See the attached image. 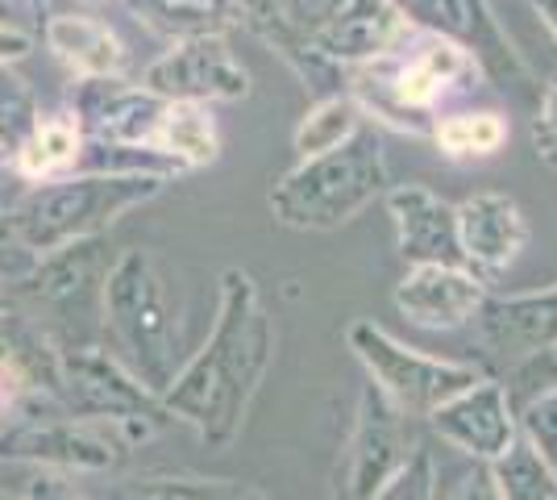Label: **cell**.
Instances as JSON below:
<instances>
[{
  "instance_id": "cell-1",
  "label": "cell",
  "mask_w": 557,
  "mask_h": 500,
  "mask_svg": "<svg viewBox=\"0 0 557 500\" xmlns=\"http://www.w3.org/2000/svg\"><path fill=\"white\" fill-rule=\"evenodd\" d=\"M275 358V326L262 309L255 276L246 267L221 271V301L209 342L175 371L159 392L171 417L200 434V442L221 451L242 434L258 388Z\"/></svg>"
},
{
  "instance_id": "cell-2",
  "label": "cell",
  "mask_w": 557,
  "mask_h": 500,
  "mask_svg": "<svg viewBox=\"0 0 557 500\" xmlns=\"http://www.w3.org/2000/svg\"><path fill=\"white\" fill-rule=\"evenodd\" d=\"M483 80L487 75L479 59L462 42L412 25L395 50L346 68V93L374 125L429 138L433 121L466 100Z\"/></svg>"
},
{
  "instance_id": "cell-3",
  "label": "cell",
  "mask_w": 557,
  "mask_h": 500,
  "mask_svg": "<svg viewBox=\"0 0 557 500\" xmlns=\"http://www.w3.org/2000/svg\"><path fill=\"white\" fill-rule=\"evenodd\" d=\"M100 321L116 358L150 392H163L175 380L184 358V313H180V288L154 251L129 246L109 263L100 292Z\"/></svg>"
},
{
  "instance_id": "cell-4",
  "label": "cell",
  "mask_w": 557,
  "mask_h": 500,
  "mask_svg": "<svg viewBox=\"0 0 557 500\" xmlns=\"http://www.w3.org/2000/svg\"><path fill=\"white\" fill-rule=\"evenodd\" d=\"M387 192V150L371 118L358 134L333 150L308 155L292 171H283L267 196L271 217L287 230H342Z\"/></svg>"
},
{
  "instance_id": "cell-5",
  "label": "cell",
  "mask_w": 557,
  "mask_h": 500,
  "mask_svg": "<svg viewBox=\"0 0 557 500\" xmlns=\"http://www.w3.org/2000/svg\"><path fill=\"white\" fill-rule=\"evenodd\" d=\"M163 188V175H146V171H67L54 180L25 184L13 217L22 242L42 259L71 242L100 239L129 209L154 200Z\"/></svg>"
},
{
  "instance_id": "cell-6",
  "label": "cell",
  "mask_w": 557,
  "mask_h": 500,
  "mask_svg": "<svg viewBox=\"0 0 557 500\" xmlns=\"http://www.w3.org/2000/svg\"><path fill=\"white\" fill-rule=\"evenodd\" d=\"M47 392L59 408L88 417V422L116 426L129 442H146L166 422H175L159 401V392H150L100 342H54Z\"/></svg>"
},
{
  "instance_id": "cell-7",
  "label": "cell",
  "mask_w": 557,
  "mask_h": 500,
  "mask_svg": "<svg viewBox=\"0 0 557 500\" xmlns=\"http://www.w3.org/2000/svg\"><path fill=\"white\" fill-rule=\"evenodd\" d=\"M129 454V438L116 426L75 417L59 408L47 392L17 408L9 426H0V459L4 463H34L42 472L63 476H100L116 472Z\"/></svg>"
},
{
  "instance_id": "cell-8",
  "label": "cell",
  "mask_w": 557,
  "mask_h": 500,
  "mask_svg": "<svg viewBox=\"0 0 557 500\" xmlns=\"http://www.w3.org/2000/svg\"><path fill=\"white\" fill-rule=\"evenodd\" d=\"M346 346L367 367L374 388L412 422H424L449 397H458L474 380H483V371L474 363H454V358H437L417 351V346H404L399 338H392L383 326H374L367 317L349 321Z\"/></svg>"
},
{
  "instance_id": "cell-9",
  "label": "cell",
  "mask_w": 557,
  "mask_h": 500,
  "mask_svg": "<svg viewBox=\"0 0 557 500\" xmlns=\"http://www.w3.org/2000/svg\"><path fill=\"white\" fill-rule=\"evenodd\" d=\"M109 246L100 239L71 242L63 251H50L38 259V267L13 284L34 313H50L54 326L47 333L54 342H96L104 333L100 321V292H104V271H109Z\"/></svg>"
},
{
  "instance_id": "cell-10",
  "label": "cell",
  "mask_w": 557,
  "mask_h": 500,
  "mask_svg": "<svg viewBox=\"0 0 557 500\" xmlns=\"http://www.w3.org/2000/svg\"><path fill=\"white\" fill-rule=\"evenodd\" d=\"M395 9L404 13V22L417 29H433L445 34L454 42H462L491 84H499L504 93H516L520 100L541 96L529 59L516 50V42L508 38V29L495 22V13L487 9V0H392Z\"/></svg>"
},
{
  "instance_id": "cell-11",
  "label": "cell",
  "mask_w": 557,
  "mask_h": 500,
  "mask_svg": "<svg viewBox=\"0 0 557 500\" xmlns=\"http://www.w3.org/2000/svg\"><path fill=\"white\" fill-rule=\"evenodd\" d=\"M417 447L420 442L412 434V417L399 413L374 383H367L358 397L346 451H342L337 472H333V497L329 500H371L408 463V454Z\"/></svg>"
},
{
  "instance_id": "cell-12",
  "label": "cell",
  "mask_w": 557,
  "mask_h": 500,
  "mask_svg": "<svg viewBox=\"0 0 557 500\" xmlns=\"http://www.w3.org/2000/svg\"><path fill=\"white\" fill-rule=\"evenodd\" d=\"M141 84L163 100H191V105H233L250 96V72L230 50L225 34L171 42V50H163L141 72Z\"/></svg>"
},
{
  "instance_id": "cell-13",
  "label": "cell",
  "mask_w": 557,
  "mask_h": 500,
  "mask_svg": "<svg viewBox=\"0 0 557 500\" xmlns=\"http://www.w3.org/2000/svg\"><path fill=\"white\" fill-rule=\"evenodd\" d=\"M166 100L134 84L125 75H92L75 80L71 93V118L79 125L84 143L96 146H129V150H154V134L163 121Z\"/></svg>"
},
{
  "instance_id": "cell-14",
  "label": "cell",
  "mask_w": 557,
  "mask_h": 500,
  "mask_svg": "<svg viewBox=\"0 0 557 500\" xmlns=\"http://www.w3.org/2000/svg\"><path fill=\"white\" fill-rule=\"evenodd\" d=\"M424 426L433 429L442 442H449L454 451L470 454L479 463H495L520 434L508 388H504V380H491V376L474 380L458 397H449L445 405L433 408L424 417Z\"/></svg>"
},
{
  "instance_id": "cell-15",
  "label": "cell",
  "mask_w": 557,
  "mask_h": 500,
  "mask_svg": "<svg viewBox=\"0 0 557 500\" xmlns=\"http://www.w3.org/2000/svg\"><path fill=\"white\" fill-rule=\"evenodd\" d=\"M454 209H458V239H462L466 267L487 284L499 280L529 246L524 209L508 192H474Z\"/></svg>"
},
{
  "instance_id": "cell-16",
  "label": "cell",
  "mask_w": 557,
  "mask_h": 500,
  "mask_svg": "<svg viewBox=\"0 0 557 500\" xmlns=\"http://www.w3.org/2000/svg\"><path fill=\"white\" fill-rule=\"evenodd\" d=\"M387 214L395 225V246L404 263L424 267V263H445V267H466L462 239H458V209L424 184H399L387 188Z\"/></svg>"
},
{
  "instance_id": "cell-17",
  "label": "cell",
  "mask_w": 557,
  "mask_h": 500,
  "mask_svg": "<svg viewBox=\"0 0 557 500\" xmlns=\"http://www.w3.org/2000/svg\"><path fill=\"white\" fill-rule=\"evenodd\" d=\"M483 301L487 280H479L470 267L424 263L395 284V309L420 330H462L474 321Z\"/></svg>"
},
{
  "instance_id": "cell-18",
  "label": "cell",
  "mask_w": 557,
  "mask_h": 500,
  "mask_svg": "<svg viewBox=\"0 0 557 500\" xmlns=\"http://www.w3.org/2000/svg\"><path fill=\"white\" fill-rule=\"evenodd\" d=\"M470 326L479 330V342L487 346V355L511 367L557 338V284L541 288V292H516V296L487 292V301L479 305Z\"/></svg>"
},
{
  "instance_id": "cell-19",
  "label": "cell",
  "mask_w": 557,
  "mask_h": 500,
  "mask_svg": "<svg viewBox=\"0 0 557 500\" xmlns=\"http://www.w3.org/2000/svg\"><path fill=\"white\" fill-rule=\"evenodd\" d=\"M42 42L75 80L129 72L125 42L109 29V22H100L96 13H84V9H54L42 22Z\"/></svg>"
},
{
  "instance_id": "cell-20",
  "label": "cell",
  "mask_w": 557,
  "mask_h": 500,
  "mask_svg": "<svg viewBox=\"0 0 557 500\" xmlns=\"http://www.w3.org/2000/svg\"><path fill=\"white\" fill-rule=\"evenodd\" d=\"M412 25L404 22V13L395 9L392 0H349L342 9V17L329 25L325 34L317 38V50L325 54L333 68H354L395 50L408 38Z\"/></svg>"
},
{
  "instance_id": "cell-21",
  "label": "cell",
  "mask_w": 557,
  "mask_h": 500,
  "mask_svg": "<svg viewBox=\"0 0 557 500\" xmlns=\"http://www.w3.org/2000/svg\"><path fill=\"white\" fill-rule=\"evenodd\" d=\"M88 500H271L246 479H209L191 472H150V476L116 479Z\"/></svg>"
},
{
  "instance_id": "cell-22",
  "label": "cell",
  "mask_w": 557,
  "mask_h": 500,
  "mask_svg": "<svg viewBox=\"0 0 557 500\" xmlns=\"http://www.w3.org/2000/svg\"><path fill=\"white\" fill-rule=\"evenodd\" d=\"M154 150L166 155L180 171H200L221 159V134L212 121L209 105H191V100H166Z\"/></svg>"
},
{
  "instance_id": "cell-23",
  "label": "cell",
  "mask_w": 557,
  "mask_h": 500,
  "mask_svg": "<svg viewBox=\"0 0 557 500\" xmlns=\"http://www.w3.org/2000/svg\"><path fill=\"white\" fill-rule=\"evenodd\" d=\"M79 150H84V134H79V125L71 118V109L67 113H42L38 130L13 155V175L25 180V184L67 175L79 163Z\"/></svg>"
},
{
  "instance_id": "cell-24",
  "label": "cell",
  "mask_w": 557,
  "mask_h": 500,
  "mask_svg": "<svg viewBox=\"0 0 557 500\" xmlns=\"http://www.w3.org/2000/svg\"><path fill=\"white\" fill-rule=\"evenodd\" d=\"M129 13L171 42L230 34L237 25V0H125Z\"/></svg>"
},
{
  "instance_id": "cell-25",
  "label": "cell",
  "mask_w": 557,
  "mask_h": 500,
  "mask_svg": "<svg viewBox=\"0 0 557 500\" xmlns=\"http://www.w3.org/2000/svg\"><path fill=\"white\" fill-rule=\"evenodd\" d=\"M433 146L442 150L445 159H491L508 146V118L495 109H449L433 121Z\"/></svg>"
},
{
  "instance_id": "cell-26",
  "label": "cell",
  "mask_w": 557,
  "mask_h": 500,
  "mask_svg": "<svg viewBox=\"0 0 557 500\" xmlns=\"http://www.w3.org/2000/svg\"><path fill=\"white\" fill-rule=\"evenodd\" d=\"M362 121H367V113L358 109V100L349 93L317 96V100L308 105V113L300 118V125H296L292 146H296L300 159L321 155V150H333V146H342L346 138H354Z\"/></svg>"
},
{
  "instance_id": "cell-27",
  "label": "cell",
  "mask_w": 557,
  "mask_h": 500,
  "mask_svg": "<svg viewBox=\"0 0 557 500\" xmlns=\"http://www.w3.org/2000/svg\"><path fill=\"white\" fill-rule=\"evenodd\" d=\"M491 476L504 500H557V472L516 434L508 451L491 463Z\"/></svg>"
},
{
  "instance_id": "cell-28",
  "label": "cell",
  "mask_w": 557,
  "mask_h": 500,
  "mask_svg": "<svg viewBox=\"0 0 557 500\" xmlns=\"http://www.w3.org/2000/svg\"><path fill=\"white\" fill-rule=\"evenodd\" d=\"M42 121V100L34 84L25 80L13 63H0V143L9 155H17L22 143L38 130Z\"/></svg>"
},
{
  "instance_id": "cell-29",
  "label": "cell",
  "mask_w": 557,
  "mask_h": 500,
  "mask_svg": "<svg viewBox=\"0 0 557 500\" xmlns=\"http://www.w3.org/2000/svg\"><path fill=\"white\" fill-rule=\"evenodd\" d=\"M22 188L25 180H17V175L0 180V284H22L25 276L38 267V255L22 242L17 217H13V205H17Z\"/></svg>"
},
{
  "instance_id": "cell-30",
  "label": "cell",
  "mask_w": 557,
  "mask_h": 500,
  "mask_svg": "<svg viewBox=\"0 0 557 500\" xmlns=\"http://www.w3.org/2000/svg\"><path fill=\"white\" fill-rule=\"evenodd\" d=\"M516 429L549 467L557 472V388H545L516 405Z\"/></svg>"
},
{
  "instance_id": "cell-31",
  "label": "cell",
  "mask_w": 557,
  "mask_h": 500,
  "mask_svg": "<svg viewBox=\"0 0 557 500\" xmlns=\"http://www.w3.org/2000/svg\"><path fill=\"white\" fill-rule=\"evenodd\" d=\"M504 388H508L511 408L524 405L529 397H536V392H545V388H557V338L549 342V346H541V351H533L529 358L511 363V367H508V380H504Z\"/></svg>"
},
{
  "instance_id": "cell-32",
  "label": "cell",
  "mask_w": 557,
  "mask_h": 500,
  "mask_svg": "<svg viewBox=\"0 0 557 500\" xmlns=\"http://www.w3.org/2000/svg\"><path fill=\"white\" fill-rule=\"evenodd\" d=\"M433 492H437V463L424 447H417L408 454V463L371 500H433Z\"/></svg>"
},
{
  "instance_id": "cell-33",
  "label": "cell",
  "mask_w": 557,
  "mask_h": 500,
  "mask_svg": "<svg viewBox=\"0 0 557 500\" xmlns=\"http://www.w3.org/2000/svg\"><path fill=\"white\" fill-rule=\"evenodd\" d=\"M529 134H533L536 159L557 171V75L541 88V96H536V118Z\"/></svg>"
},
{
  "instance_id": "cell-34",
  "label": "cell",
  "mask_w": 557,
  "mask_h": 500,
  "mask_svg": "<svg viewBox=\"0 0 557 500\" xmlns=\"http://www.w3.org/2000/svg\"><path fill=\"white\" fill-rule=\"evenodd\" d=\"M433 500H504L499 488H495V476H491V463H479L470 459V467L454 476V484H437Z\"/></svg>"
},
{
  "instance_id": "cell-35",
  "label": "cell",
  "mask_w": 557,
  "mask_h": 500,
  "mask_svg": "<svg viewBox=\"0 0 557 500\" xmlns=\"http://www.w3.org/2000/svg\"><path fill=\"white\" fill-rule=\"evenodd\" d=\"M25 500H88V492L75 488V479L63 472H38L25 488Z\"/></svg>"
},
{
  "instance_id": "cell-36",
  "label": "cell",
  "mask_w": 557,
  "mask_h": 500,
  "mask_svg": "<svg viewBox=\"0 0 557 500\" xmlns=\"http://www.w3.org/2000/svg\"><path fill=\"white\" fill-rule=\"evenodd\" d=\"M29 50H34V34H29V29L0 22V63H17Z\"/></svg>"
},
{
  "instance_id": "cell-37",
  "label": "cell",
  "mask_w": 557,
  "mask_h": 500,
  "mask_svg": "<svg viewBox=\"0 0 557 500\" xmlns=\"http://www.w3.org/2000/svg\"><path fill=\"white\" fill-rule=\"evenodd\" d=\"M529 9L541 17V25L554 34V42H557V0H529Z\"/></svg>"
},
{
  "instance_id": "cell-38",
  "label": "cell",
  "mask_w": 557,
  "mask_h": 500,
  "mask_svg": "<svg viewBox=\"0 0 557 500\" xmlns=\"http://www.w3.org/2000/svg\"><path fill=\"white\" fill-rule=\"evenodd\" d=\"M34 17V9H29V0H0V22L4 25H13L9 22V17ZM34 22H38V17H34Z\"/></svg>"
},
{
  "instance_id": "cell-39",
  "label": "cell",
  "mask_w": 557,
  "mask_h": 500,
  "mask_svg": "<svg viewBox=\"0 0 557 500\" xmlns=\"http://www.w3.org/2000/svg\"><path fill=\"white\" fill-rule=\"evenodd\" d=\"M29 9H34L38 25H42V17H50V13H54V0H29Z\"/></svg>"
},
{
  "instance_id": "cell-40",
  "label": "cell",
  "mask_w": 557,
  "mask_h": 500,
  "mask_svg": "<svg viewBox=\"0 0 557 500\" xmlns=\"http://www.w3.org/2000/svg\"><path fill=\"white\" fill-rule=\"evenodd\" d=\"M4 175H13V155H9L4 143H0V180H4Z\"/></svg>"
},
{
  "instance_id": "cell-41",
  "label": "cell",
  "mask_w": 557,
  "mask_h": 500,
  "mask_svg": "<svg viewBox=\"0 0 557 500\" xmlns=\"http://www.w3.org/2000/svg\"><path fill=\"white\" fill-rule=\"evenodd\" d=\"M9 305H13V296H9V292H4V288H0V313L9 309Z\"/></svg>"
},
{
  "instance_id": "cell-42",
  "label": "cell",
  "mask_w": 557,
  "mask_h": 500,
  "mask_svg": "<svg viewBox=\"0 0 557 500\" xmlns=\"http://www.w3.org/2000/svg\"><path fill=\"white\" fill-rule=\"evenodd\" d=\"M84 4H104V0H84Z\"/></svg>"
},
{
  "instance_id": "cell-43",
  "label": "cell",
  "mask_w": 557,
  "mask_h": 500,
  "mask_svg": "<svg viewBox=\"0 0 557 500\" xmlns=\"http://www.w3.org/2000/svg\"><path fill=\"white\" fill-rule=\"evenodd\" d=\"M0 500H13V497H4V492H0Z\"/></svg>"
}]
</instances>
